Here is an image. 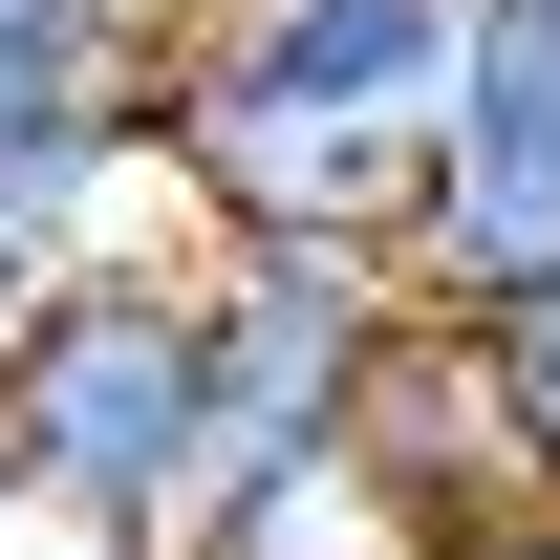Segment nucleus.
<instances>
[{"label": "nucleus", "mask_w": 560, "mask_h": 560, "mask_svg": "<svg viewBox=\"0 0 560 560\" xmlns=\"http://www.w3.org/2000/svg\"><path fill=\"white\" fill-rule=\"evenodd\" d=\"M388 346H410L388 237H195L173 560H388V517H366V366Z\"/></svg>", "instance_id": "nucleus-1"}, {"label": "nucleus", "mask_w": 560, "mask_h": 560, "mask_svg": "<svg viewBox=\"0 0 560 560\" xmlns=\"http://www.w3.org/2000/svg\"><path fill=\"white\" fill-rule=\"evenodd\" d=\"M173 453H195V259L66 237L0 324V495L66 560H173Z\"/></svg>", "instance_id": "nucleus-2"}, {"label": "nucleus", "mask_w": 560, "mask_h": 560, "mask_svg": "<svg viewBox=\"0 0 560 560\" xmlns=\"http://www.w3.org/2000/svg\"><path fill=\"white\" fill-rule=\"evenodd\" d=\"M388 280L431 324L495 302V280H560V0H475L453 108L410 151V215H388Z\"/></svg>", "instance_id": "nucleus-3"}, {"label": "nucleus", "mask_w": 560, "mask_h": 560, "mask_svg": "<svg viewBox=\"0 0 560 560\" xmlns=\"http://www.w3.org/2000/svg\"><path fill=\"white\" fill-rule=\"evenodd\" d=\"M130 86H151V0H0V237H108L130 195Z\"/></svg>", "instance_id": "nucleus-4"}, {"label": "nucleus", "mask_w": 560, "mask_h": 560, "mask_svg": "<svg viewBox=\"0 0 560 560\" xmlns=\"http://www.w3.org/2000/svg\"><path fill=\"white\" fill-rule=\"evenodd\" d=\"M453 366H475L495 475H517V495H560V280H495V302H453Z\"/></svg>", "instance_id": "nucleus-5"}, {"label": "nucleus", "mask_w": 560, "mask_h": 560, "mask_svg": "<svg viewBox=\"0 0 560 560\" xmlns=\"http://www.w3.org/2000/svg\"><path fill=\"white\" fill-rule=\"evenodd\" d=\"M410 560H560V495H495V517H453V539H410Z\"/></svg>", "instance_id": "nucleus-6"}, {"label": "nucleus", "mask_w": 560, "mask_h": 560, "mask_svg": "<svg viewBox=\"0 0 560 560\" xmlns=\"http://www.w3.org/2000/svg\"><path fill=\"white\" fill-rule=\"evenodd\" d=\"M22 280H44V237H0V324H22Z\"/></svg>", "instance_id": "nucleus-7"}, {"label": "nucleus", "mask_w": 560, "mask_h": 560, "mask_svg": "<svg viewBox=\"0 0 560 560\" xmlns=\"http://www.w3.org/2000/svg\"><path fill=\"white\" fill-rule=\"evenodd\" d=\"M0 539H22V495H0Z\"/></svg>", "instance_id": "nucleus-8"}]
</instances>
